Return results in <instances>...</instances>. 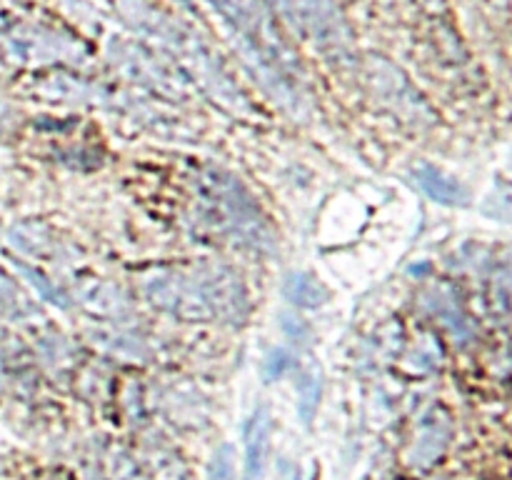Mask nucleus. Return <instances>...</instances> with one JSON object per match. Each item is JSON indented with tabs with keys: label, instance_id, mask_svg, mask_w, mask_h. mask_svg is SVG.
Wrapping results in <instances>:
<instances>
[{
	"label": "nucleus",
	"instance_id": "1",
	"mask_svg": "<svg viewBox=\"0 0 512 480\" xmlns=\"http://www.w3.org/2000/svg\"><path fill=\"white\" fill-rule=\"evenodd\" d=\"M203 198L210 205V213L218 215V223L228 228L240 243H248L253 248H273L275 238L268 220L258 210L255 200L248 190L228 173L210 170L203 178Z\"/></svg>",
	"mask_w": 512,
	"mask_h": 480
},
{
	"label": "nucleus",
	"instance_id": "2",
	"mask_svg": "<svg viewBox=\"0 0 512 480\" xmlns=\"http://www.w3.org/2000/svg\"><path fill=\"white\" fill-rule=\"evenodd\" d=\"M203 298L208 303L213 318H223L235 323L243 320L248 313V295L238 275L225 265H208L195 273Z\"/></svg>",
	"mask_w": 512,
	"mask_h": 480
},
{
	"label": "nucleus",
	"instance_id": "3",
	"mask_svg": "<svg viewBox=\"0 0 512 480\" xmlns=\"http://www.w3.org/2000/svg\"><path fill=\"white\" fill-rule=\"evenodd\" d=\"M148 293L155 305L183 320H208L213 318L208 303L203 298L198 278H185L180 273H170L165 278H155L148 283Z\"/></svg>",
	"mask_w": 512,
	"mask_h": 480
},
{
	"label": "nucleus",
	"instance_id": "4",
	"mask_svg": "<svg viewBox=\"0 0 512 480\" xmlns=\"http://www.w3.org/2000/svg\"><path fill=\"white\" fill-rule=\"evenodd\" d=\"M270 445H273V415H270L268 405H258L245 425V480H263L265 470H268Z\"/></svg>",
	"mask_w": 512,
	"mask_h": 480
},
{
	"label": "nucleus",
	"instance_id": "5",
	"mask_svg": "<svg viewBox=\"0 0 512 480\" xmlns=\"http://www.w3.org/2000/svg\"><path fill=\"white\" fill-rule=\"evenodd\" d=\"M283 293H285V298L295 305V308H310V310L323 308L330 298L328 288H325V285L320 283L315 275L303 273V270H298V273H290L288 278H285Z\"/></svg>",
	"mask_w": 512,
	"mask_h": 480
},
{
	"label": "nucleus",
	"instance_id": "6",
	"mask_svg": "<svg viewBox=\"0 0 512 480\" xmlns=\"http://www.w3.org/2000/svg\"><path fill=\"white\" fill-rule=\"evenodd\" d=\"M418 183L423 185L425 193L433 200H438V203L463 205L465 198H468V193H465L463 185H460L458 180L445 175L443 170L433 168V165H425V168L418 170Z\"/></svg>",
	"mask_w": 512,
	"mask_h": 480
},
{
	"label": "nucleus",
	"instance_id": "7",
	"mask_svg": "<svg viewBox=\"0 0 512 480\" xmlns=\"http://www.w3.org/2000/svg\"><path fill=\"white\" fill-rule=\"evenodd\" d=\"M320 398H323V378H320V370H303L298 380V413L303 418V423H310L315 418Z\"/></svg>",
	"mask_w": 512,
	"mask_h": 480
},
{
	"label": "nucleus",
	"instance_id": "8",
	"mask_svg": "<svg viewBox=\"0 0 512 480\" xmlns=\"http://www.w3.org/2000/svg\"><path fill=\"white\" fill-rule=\"evenodd\" d=\"M110 480H150L138 463L125 450H113L105 460Z\"/></svg>",
	"mask_w": 512,
	"mask_h": 480
},
{
	"label": "nucleus",
	"instance_id": "9",
	"mask_svg": "<svg viewBox=\"0 0 512 480\" xmlns=\"http://www.w3.org/2000/svg\"><path fill=\"white\" fill-rule=\"evenodd\" d=\"M15 265H18V270L25 275V278H30V283H33L35 288L40 290V295H43L45 300H50V303L60 305V308H65V305H68V303H65V295L60 293V290L55 288V285L50 283V280H45L43 273H38V270H33V268H30V265L20 263V260H18V263H15Z\"/></svg>",
	"mask_w": 512,
	"mask_h": 480
},
{
	"label": "nucleus",
	"instance_id": "10",
	"mask_svg": "<svg viewBox=\"0 0 512 480\" xmlns=\"http://www.w3.org/2000/svg\"><path fill=\"white\" fill-rule=\"evenodd\" d=\"M210 480H233V448L220 445L210 463Z\"/></svg>",
	"mask_w": 512,
	"mask_h": 480
},
{
	"label": "nucleus",
	"instance_id": "11",
	"mask_svg": "<svg viewBox=\"0 0 512 480\" xmlns=\"http://www.w3.org/2000/svg\"><path fill=\"white\" fill-rule=\"evenodd\" d=\"M288 365H290L288 353H285V350H275L268 360V375L270 378H273V375L278 378V375H283V370L288 368Z\"/></svg>",
	"mask_w": 512,
	"mask_h": 480
}]
</instances>
